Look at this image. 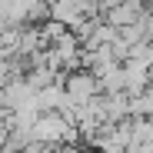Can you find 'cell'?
Instances as JSON below:
<instances>
[{"mask_svg": "<svg viewBox=\"0 0 153 153\" xmlns=\"http://www.w3.org/2000/svg\"><path fill=\"white\" fill-rule=\"evenodd\" d=\"M63 90H67V97L73 100V103H87L93 93H100V83H97V76L90 70L76 67V70L63 73Z\"/></svg>", "mask_w": 153, "mask_h": 153, "instance_id": "6da1fadb", "label": "cell"}, {"mask_svg": "<svg viewBox=\"0 0 153 153\" xmlns=\"http://www.w3.org/2000/svg\"><path fill=\"white\" fill-rule=\"evenodd\" d=\"M67 120L57 113V110H40L33 126H30V140H40V143H60V133H63Z\"/></svg>", "mask_w": 153, "mask_h": 153, "instance_id": "7a4b0ae2", "label": "cell"}, {"mask_svg": "<svg viewBox=\"0 0 153 153\" xmlns=\"http://www.w3.org/2000/svg\"><path fill=\"white\" fill-rule=\"evenodd\" d=\"M27 7H30V0H0V30L23 27L27 23Z\"/></svg>", "mask_w": 153, "mask_h": 153, "instance_id": "3957f363", "label": "cell"}]
</instances>
